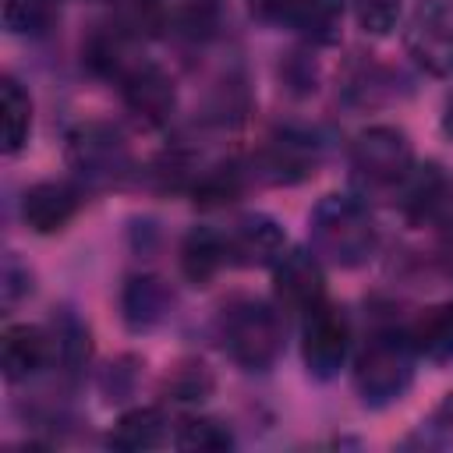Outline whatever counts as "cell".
I'll use <instances>...</instances> for the list:
<instances>
[{"label": "cell", "mask_w": 453, "mask_h": 453, "mask_svg": "<svg viewBox=\"0 0 453 453\" xmlns=\"http://www.w3.org/2000/svg\"><path fill=\"white\" fill-rule=\"evenodd\" d=\"M308 234H311V251L336 269H357L379 248L375 216L357 195L319 198V205L308 216Z\"/></svg>", "instance_id": "1"}, {"label": "cell", "mask_w": 453, "mask_h": 453, "mask_svg": "<svg viewBox=\"0 0 453 453\" xmlns=\"http://www.w3.org/2000/svg\"><path fill=\"white\" fill-rule=\"evenodd\" d=\"M418 350L403 329H375L354 361V389L365 407H389L403 400L414 382Z\"/></svg>", "instance_id": "2"}, {"label": "cell", "mask_w": 453, "mask_h": 453, "mask_svg": "<svg viewBox=\"0 0 453 453\" xmlns=\"http://www.w3.org/2000/svg\"><path fill=\"white\" fill-rule=\"evenodd\" d=\"M219 340L230 361L241 365L244 372H269L283 354V340H287L283 315L269 301H255V297L234 301L223 311Z\"/></svg>", "instance_id": "3"}, {"label": "cell", "mask_w": 453, "mask_h": 453, "mask_svg": "<svg viewBox=\"0 0 453 453\" xmlns=\"http://www.w3.org/2000/svg\"><path fill=\"white\" fill-rule=\"evenodd\" d=\"M67 166L85 188H110L127 177L131 149L106 120H85L67 134Z\"/></svg>", "instance_id": "4"}, {"label": "cell", "mask_w": 453, "mask_h": 453, "mask_svg": "<svg viewBox=\"0 0 453 453\" xmlns=\"http://www.w3.org/2000/svg\"><path fill=\"white\" fill-rule=\"evenodd\" d=\"M411 166H414V145L393 124L365 127L350 142V170L365 188H375V191L400 188Z\"/></svg>", "instance_id": "5"}, {"label": "cell", "mask_w": 453, "mask_h": 453, "mask_svg": "<svg viewBox=\"0 0 453 453\" xmlns=\"http://www.w3.org/2000/svg\"><path fill=\"white\" fill-rule=\"evenodd\" d=\"M411 60L435 74L449 78L453 74V0H418L407 32H403Z\"/></svg>", "instance_id": "6"}, {"label": "cell", "mask_w": 453, "mask_h": 453, "mask_svg": "<svg viewBox=\"0 0 453 453\" xmlns=\"http://www.w3.org/2000/svg\"><path fill=\"white\" fill-rule=\"evenodd\" d=\"M301 357L311 379H336L340 368L350 357V322L343 315V308L336 304H319L304 315V329H301Z\"/></svg>", "instance_id": "7"}, {"label": "cell", "mask_w": 453, "mask_h": 453, "mask_svg": "<svg viewBox=\"0 0 453 453\" xmlns=\"http://www.w3.org/2000/svg\"><path fill=\"white\" fill-rule=\"evenodd\" d=\"M117 88H120V99L124 106L145 124V127H163L170 117H173V106H177V88H173V78L152 64V60H127L120 67V74L113 78Z\"/></svg>", "instance_id": "8"}, {"label": "cell", "mask_w": 453, "mask_h": 453, "mask_svg": "<svg viewBox=\"0 0 453 453\" xmlns=\"http://www.w3.org/2000/svg\"><path fill=\"white\" fill-rule=\"evenodd\" d=\"M273 294H276V304L283 311L308 315L311 308H319L326 301L322 258L315 251H304V248L283 251V258L273 265Z\"/></svg>", "instance_id": "9"}, {"label": "cell", "mask_w": 453, "mask_h": 453, "mask_svg": "<svg viewBox=\"0 0 453 453\" xmlns=\"http://www.w3.org/2000/svg\"><path fill=\"white\" fill-rule=\"evenodd\" d=\"M400 191V212L411 223H439L453 209V180L439 163H414L403 177Z\"/></svg>", "instance_id": "10"}, {"label": "cell", "mask_w": 453, "mask_h": 453, "mask_svg": "<svg viewBox=\"0 0 453 453\" xmlns=\"http://www.w3.org/2000/svg\"><path fill=\"white\" fill-rule=\"evenodd\" d=\"M226 251H230V265H248V269L276 265L287 251V234L273 216L251 212L226 230Z\"/></svg>", "instance_id": "11"}, {"label": "cell", "mask_w": 453, "mask_h": 453, "mask_svg": "<svg viewBox=\"0 0 453 453\" xmlns=\"http://www.w3.org/2000/svg\"><path fill=\"white\" fill-rule=\"evenodd\" d=\"M81 195L67 180H39L21 195V219L32 234H57L78 216Z\"/></svg>", "instance_id": "12"}, {"label": "cell", "mask_w": 453, "mask_h": 453, "mask_svg": "<svg viewBox=\"0 0 453 453\" xmlns=\"http://www.w3.org/2000/svg\"><path fill=\"white\" fill-rule=\"evenodd\" d=\"M50 361H53V333L50 329L28 326V322H18V326L4 329L0 365H4L7 382H28Z\"/></svg>", "instance_id": "13"}, {"label": "cell", "mask_w": 453, "mask_h": 453, "mask_svg": "<svg viewBox=\"0 0 453 453\" xmlns=\"http://www.w3.org/2000/svg\"><path fill=\"white\" fill-rule=\"evenodd\" d=\"M319 156L322 152H319V142L311 134L283 131L258 156V177H265L273 184H297V180H304V177L315 173Z\"/></svg>", "instance_id": "14"}, {"label": "cell", "mask_w": 453, "mask_h": 453, "mask_svg": "<svg viewBox=\"0 0 453 453\" xmlns=\"http://www.w3.org/2000/svg\"><path fill=\"white\" fill-rule=\"evenodd\" d=\"M170 304H173V294L170 287L152 276V273H138L124 283L120 290V319L131 333H149L156 329L166 315H170Z\"/></svg>", "instance_id": "15"}, {"label": "cell", "mask_w": 453, "mask_h": 453, "mask_svg": "<svg viewBox=\"0 0 453 453\" xmlns=\"http://www.w3.org/2000/svg\"><path fill=\"white\" fill-rule=\"evenodd\" d=\"M230 265V251H226V234L209 230V226H195L184 244H180V273L195 283L205 287L216 280V273Z\"/></svg>", "instance_id": "16"}, {"label": "cell", "mask_w": 453, "mask_h": 453, "mask_svg": "<svg viewBox=\"0 0 453 453\" xmlns=\"http://www.w3.org/2000/svg\"><path fill=\"white\" fill-rule=\"evenodd\" d=\"M170 439V421L159 407H131L127 414L117 418L113 432L106 435V442L113 449L124 453H142V449H156Z\"/></svg>", "instance_id": "17"}, {"label": "cell", "mask_w": 453, "mask_h": 453, "mask_svg": "<svg viewBox=\"0 0 453 453\" xmlns=\"http://www.w3.org/2000/svg\"><path fill=\"white\" fill-rule=\"evenodd\" d=\"M418 357L432 361V365H449L453 361V301L432 304L425 308L414 326L407 329Z\"/></svg>", "instance_id": "18"}, {"label": "cell", "mask_w": 453, "mask_h": 453, "mask_svg": "<svg viewBox=\"0 0 453 453\" xmlns=\"http://www.w3.org/2000/svg\"><path fill=\"white\" fill-rule=\"evenodd\" d=\"M32 134V99L28 92L7 74L0 81V145L7 156L21 152Z\"/></svg>", "instance_id": "19"}, {"label": "cell", "mask_w": 453, "mask_h": 453, "mask_svg": "<svg viewBox=\"0 0 453 453\" xmlns=\"http://www.w3.org/2000/svg\"><path fill=\"white\" fill-rule=\"evenodd\" d=\"M297 32L315 46H333L343 25V0H301L294 14Z\"/></svg>", "instance_id": "20"}, {"label": "cell", "mask_w": 453, "mask_h": 453, "mask_svg": "<svg viewBox=\"0 0 453 453\" xmlns=\"http://www.w3.org/2000/svg\"><path fill=\"white\" fill-rule=\"evenodd\" d=\"M241 191H244V170H241L237 163H216V166H209L205 173H198L195 184H191L195 205H202V209L230 205Z\"/></svg>", "instance_id": "21"}, {"label": "cell", "mask_w": 453, "mask_h": 453, "mask_svg": "<svg viewBox=\"0 0 453 453\" xmlns=\"http://www.w3.org/2000/svg\"><path fill=\"white\" fill-rule=\"evenodd\" d=\"M57 21V0H4V28L11 35H46Z\"/></svg>", "instance_id": "22"}, {"label": "cell", "mask_w": 453, "mask_h": 453, "mask_svg": "<svg viewBox=\"0 0 453 453\" xmlns=\"http://www.w3.org/2000/svg\"><path fill=\"white\" fill-rule=\"evenodd\" d=\"M173 446L177 449H191V453H219V449H230L234 446V435L216 418H188L177 428Z\"/></svg>", "instance_id": "23"}, {"label": "cell", "mask_w": 453, "mask_h": 453, "mask_svg": "<svg viewBox=\"0 0 453 453\" xmlns=\"http://www.w3.org/2000/svg\"><path fill=\"white\" fill-rule=\"evenodd\" d=\"M53 333V361L64 365V372H78L88 361V329L74 315H60V322L50 329Z\"/></svg>", "instance_id": "24"}, {"label": "cell", "mask_w": 453, "mask_h": 453, "mask_svg": "<svg viewBox=\"0 0 453 453\" xmlns=\"http://www.w3.org/2000/svg\"><path fill=\"white\" fill-rule=\"evenodd\" d=\"M212 393V375L205 365H180L173 368V375L166 379V396L173 403H202Z\"/></svg>", "instance_id": "25"}, {"label": "cell", "mask_w": 453, "mask_h": 453, "mask_svg": "<svg viewBox=\"0 0 453 453\" xmlns=\"http://www.w3.org/2000/svg\"><path fill=\"white\" fill-rule=\"evenodd\" d=\"M411 442L428 446V449H449L453 446V389L432 407V414L418 425Z\"/></svg>", "instance_id": "26"}, {"label": "cell", "mask_w": 453, "mask_h": 453, "mask_svg": "<svg viewBox=\"0 0 453 453\" xmlns=\"http://www.w3.org/2000/svg\"><path fill=\"white\" fill-rule=\"evenodd\" d=\"M350 7L368 35H389L403 14V0H350Z\"/></svg>", "instance_id": "27"}, {"label": "cell", "mask_w": 453, "mask_h": 453, "mask_svg": "<svg viewBox=\"0 0 453 453\" xmlns=\"http://www.w3.org/2000/svg\"><path fill=\"white\" fill-rule=\"evenodd\" d=\"M0 294H4V308L18 304L25 294H32V273H28V265L18 262V255H7V258H4V283H0Z\"/></svg>", "instance_id": "28"}, {"label": "cell", "mask_w": 453, "mask_h": 453, "mask_svg": "<svg viewBox=\"0 0 453 453\" xmlns=\"http://www.w3.org/2000/svg\"><path fill=\"white\" fill-rule=\"evenodd\" d=\"M134 365H138L134 357H120V361H113V365L103 372V393H106L110 400H124V396H131V389H134V375H138Z\"/></svg>", "instance_id": "29"}, {"label": "cell", "mask_w": 453, "mask_h": 453, "mask_svg": "<svg viewBox=\"0 0 453 453\" xmlns=\"http://www.w3.org/2000/svg\"><path fill=\"white\" fill-rule=\"evenodd\" d=\"M297 4L301 0H251V14L262 18V21H290L294 25V14H297Z\"/></svg>", "instance_id": "30"}, {"label": "cell", "mask_w": 453, "mask_h": 453, "mask_svg": "<svg viewBox=\"0 0 453 453\" xmlns=\"http://www.w3.org/2000/svg\"><path fill=\"white\" fill-rule=\"evenodd\" d=\"M442 131H446V138H453V92H449V99L442 106Z\"/></svg>", "instance_id": "31"}]
</instances>
